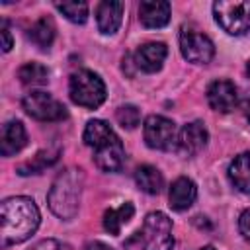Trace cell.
<instances>
[{"label": "cell", "instance_id": "obj_1", "mask_svg": "<svg viewBox=\"0 0 250 250\" xmlns=\"http://www.w3.org/2000/svg\"><path fill=\"white\" fill-rule=\"evenodd\" d=\"M0 244L6 248L27 240L39 227V209L29 197H8L0 205Z\"/></svg>", "mask_w": 250, "mask_h": 250}, {"label": "cell", "instance_id": "obj_2", "mask_svg": "<svg viewBox=\"0 0 250 250\" xmlns=\"http://www.w3.org/2000/svg\"><path fill=\"white\" fill-rule=\"evenodd\" d=\"M84 143L94 148V162L104 172H117L123 166V145L105 121H88L84 129Z\"/></svg>", "mask_w": 250, "mask_h": 250}, {"label": "cell", "instance_id": "obj_3", "mask_svg": "<svg viewBox=\"0 0 250 250\" xmlns=\"http://www.w3.org/2000/svg\"><path fill=\"white\" fill-rule=\"evenodd\" d=\"M82 186H84L82 170L66 168L64 172H61L55 178L47 195V203L51 211L61 219H72L80 207Z\"/></svg>", "mask_w": 250, "mask_h": 250}, {"label": "cell", "instance_id": "obj_4", "mask_svg": "<svg viewBox=\"0 0 250 250\" xmlns=\"http://www.w3.org/2000/svg\"><path fill=\"white\" fill-rule=\"evenodd\" d=\"M172 221L160 211L148 213L143 227L123 244L125 250H172Z\"/></svg>", "mask_w": 250, "mask_h": 250}, {"label": "cell", "instance_id": "obj_5", "mask_svg": "<svg viewBox=\"0 0 250 250\" xmlns=\"http://www.w3.org/2000/svg\"><path fill=\"white\" fill-rule=\"evenodd\" d=\"M70 100L82 107L96 109L105 100V84L104 80L92 70H78L70 76L68 82Z\"/></svg>", "mask_w": 250, "mask_h": 250}, {"label": "cell", "instance_id": "obj_6", "mask_svg": "<svg viewBox=\"0 0 250 250\" xmlns=\"http://www.w3.org/2000/svg\"><path fill=\"white\" fill-rule=\"evenodd\" d=\"M213 14L230 35H242L250 29V0H219L213 4Z\"/></svg>", "mask_w": 250, "mask_h": 250}, {"label": "cell", "instance_id": "obj_7", "mask_svg": "<svg viewBox=\"0 0 250 250\" xmlns=\"http://www.w3.org/2000/svg\"><path fill=\"white\" fill-rule=\"evenodd\" d=\"M21 105H23V109H25L31 117H35V119H39V121H59V119L66 117L64 105H62L59 100H55L51 94L41 92V90L29 92V94L23 98Z\"/></svg>", "mask_w": 250, "mask_h": 250}, {"label": "cell", "instance_id": "obj_8", "mask_svg": "<svg viewBox=\"0 0 250 250\" xmlns=\"http://www.w3.org/2000/svg\"><path fill=\"white\" fill-rule=\"evenodd\" d=\"M143 133H145L146 145L150 148H158V150H170L178 141L174 121H170L162 115H148L145 121Z\"/></svg>", "mask_w": 250, "mask_h": 250}, {"label": "cell", "instance_id": "obj_9", "mask_svg": "<svg viewBox=\"0 0 250 250\" xmlns=\"http://www.w3.org/2000/svg\"><path fill=\"white\" fill-rule=\"evenodd\" d=\"M180 49H182V55L189 62H195V64H205L215 55V47L211 39L188 27H184L180 33Z\"/></svg>", "mask_w": 250, "mask_h": 250}, {"label": "cell", "instance_id": "obj_10", "mask_svg": "<svg viewBox=\"0 0 250 250\" xmlns=\"http://www.w3.org/2000/svg\"><path fill=\"white\" fill-rule=\"evenodd\" d=\"M207 129L201 121H191L182 127L178 141H176V150L182 156H193L197 154L205 145H207Z\"/></svg>", "mask_w": 250, "mask_h": 250}, {"label": "cell", "instance_id": "obj_11", "mask_svg": "<svg viewBox=\"0 0 250 250\" xmlns=\"http://www.w3.org/2000/svg\"><path fill=\"white\" fill-rule=\"evenodd\" d=\"M207 100H209V105L215 111L229 113L230 109H234V105L238 102L236 86L230 80H215L207 88Z\"/></svg>", "mask_w": 250, "mask_h": 250}, {"label": "cell", "instance_id": "obj_12", "mask_svg": "<svg viewBox=\"0 0 250 250\" xmlns=\"http://www.w3.org/2000/svg\"><path fill=\"white\" fill-rule=\"evenodd\" d=\"M166 55H168V49L164 43H156V41L145 43L135 53V64L145 72H156L160 70Z\"/></svg>", "mask_w": 250, "mask_h": 250}, {"label": "cell", "instance_id": "obj_13", "mask_svg": "<svg viewBox=\"0 0 250 250\" xmlns=\"http://www.w3.org/2000/svg\"><path fill=\"white\" fill-rule=\"evenodd\" d=\"M96 20L102 33H115L123 20V2H100L96 8Z\"/></svg>", "mask_w": 250, "mask_h": 250}, {"label": "cell", "instance_id": "obj_14", "mask_svg": "<svg viewBox=\"0 0 250 250\" xmlns=\"http://www.w3.org/2000/svg\"><path fill=\"white\" fill-rule=\"evenodd\" d=\"M197 197V188L189 178H178L172 186H170V207L176 211H184L188 207H191V203Z\"/></svg>", "mask_w": 250, "mask_h": 250}, {"label": "cell", "instance_id": "obj_15", "mask_svg": "<svg viewBox=\"0 0 250 250\" xmlns=\"http://www.w3.org/2000/svg\"><path fill=\"white\" fill-rule=\"evenodd\" d=\"M139 18L145 27H164L170 21V4L168 2H141Z\"/></svg>", "mask_w": 250, "mask_h": 250}, {"label": "cell", "instance_id": "obj_16", "mask_svg": "<svg viewBox=\"0 0 250 250\" xmlns=\"http://www.w3.org/2000/svg\"><path fill=\"white\" fill-rule=\"evenodd\" d=\"M27 143V135H25V127L21 125V121H8L2 127V154L4 156H12L18 154Z\"/></svg>", "mask_w": 250, "mask_h": 250}, {"label": "cell", "instance_id": "obj_17", "mask_svg": "<svg viewBox=\"0 0 250 250\" xmlns=\"http://www.w3.org/2000/svg\"><path fill=\"white\" fill-rule=\"evenodd\" d=\"M229 178L232 182V186L242 191V193H250V150L238 154L230 166H229Z\"/></svg>", "mask_w": 250, "mask_h": 250}, {"label": "cell", "instance_id": "obj_18", "mask_svg": "<svg viewBox=\"0 0 250 250\" xmlns=\"http://www.w3.org/2000/svg\"><path fill=\"white\" fill-rule=\"evenodd\" d=\"M133 213H135V207H133V203H129V201H125V203L119 205V207L107 209V211L104 213V229H105L109 234H119L121 227L131 221Z\"/></svg>", "mask_w": 250, "mask_h": 250}, {"label": "cell", "instance_id": "obj_19", "mask_svg": "<svg viewBox=\"0 0 250 250\" xmlns=\"http://www.w3.org/2000/svg\"><path fill=\"white\" fill-rule=\"evenodd\" d=\"M135 182L137 186L145 191V193H150V195H156L160 193L162 186H164V180H162V174L154 168V166H139L135 170Z\"/></svg>", "mask_w": 250, "mask_h": 250}, {"label": "cell", "instance_id": "obj_20", "mask_svg": "<svg viewBox=\"0 0 250 250\" xmlns=\"http://www.w3.org/2000/svg\"><path fill=\"white\" fill-rule=\"evenodd\" d=\"M57 158H59V150H57V148H55V150H51V148L39 150L31 160L23 162V164L18 168V172H20L21 176H27V174H39V172H43L47 166L55 164Z\"/></svg>", "mask_w": 250, "mask_h": 250}, {"label": "cell", "instance_id": "obj_21", "mask_svg": "<svg viewBox=\"0 0 250 250\" xmlns=\"http://www.w3.org/2000/svg\"><path fill=\"white\" fill-rule=\"evenodd\" d=\"M29 39H31L37 47L49 49L51 43H53V39H55V25H53V21H51L49 18L37 20V21L31 25V29H29Z\"/></svg>", "mask_w": 250, "mask_h": 250}, {"label": "cell", "instance_id": "obj_22", "mask_svg": "<svg viewBox=\"0 0 250 250\" xmlns=\"http://www.w3.org/2000/svg\"><path fill=\"white\" fill-rule=\"evenodd\" d=\"M18 76L25 86H43L49 80V70L41 62H27L20 68Z\"/></svg>", "mask_w": 250, "mask_h": 250}, {"label": "cell", "instance_id": "obj_23", "mask_svg": "<svg viewBox=\"0 0 250 250\" xmlns=\"http://www.w3.org/2000/svg\"><path fill=\"white\" fill-rule=\"evenodd\" d=\"M61 14L66 16V20L74 23H84L88 18V4L86 2H57L55 4Z\"/></svg>", "mask_w": 250, "mask_h": 250}, {"label": "cell", "instance_id": "obj_24", "mask_svg": "<svg viewBox=\"0 0 250 250\" xmlns=\"http://www.w3.org/2000/svg\"><path fill=\"white\" fill-rule=\"evenodd\" d=\"M115 117H117L119 125L125 127V129H135L139 125V121H141V113H139V109L135 105H121L117 109Z\"/></svg>", "mask_w": 250, "mask_h": 250}, {"label": "cell", "instance_id": "obj_25", "mask_svg": "<svg viewBox=\"0 0 250 250\" xmlns=\"http://www.w3.org/2000/svg\"><path fill=\"white\" fill-rule=\"evenodd\" d=\"M31 250H70V246H68V244H62V242H59V240L47 238V240L37 242Z\"/></svg>", "mask_w": 250, "mask_h": 250}, {"label": "cell", "instance_id": "obj_26", "mask_svg": "<svg viewBox=\"0 0 250 250\" xmlns=\"http://www.w3.org/2000/svg\"><path fill=\"white\" fill-rule=\"evenodd\" d=\"M238 229H240L242 236H244L246 240H250V209L242 211V215H240V219H238Z\"/></svg>", "mask_w": 250, "mask_h": 250}, {"label": "cell", "instance_id": "obj_27", "mask_svg": "<svg viewBox=\"0 0 250 250\" xmlns=\"http://www.w3.org/2000/svg\"><path fill=\"white\" fill-rule=\"evenodd\" d=\"M2 49L4 51H10L12 49V35H10V29H8V23L2 21Z\"/></svg>", "mask_w": 250, "mask_h": 250}, {"label": "cell", "instance_id": "obj_28", "mask_svg": "<svg viewBox=\"0 0 250 250\" xmlns=\"http://www.w3.org/2000/svg\"><path fill=\"white\" fill-rule=\"evenodd\" d=\"M84 250H113V248H109L107 244H104V242H100V240H94V242H88V244L84 246Z\"/></svg>", "mask_w": 250, "mask_h": 250}, {"label": "cell", "instance_id": "obj_29", "mask_svg": "<svg viewBox=\"0 0 250 250\" xmlns=\"http://www.w3.org/2000/svg\"><path fill=\"white\" fill-rule=\"evenodd\" d=\"M242 109H244V115H246V119L250 121V94L246 96V100L242 102Z\"/></svg>", "mask_w": 250, "mask_h": 250}, {"label": "cell", "instance_id": "obj_30", "mask_svg": "<svg viewBox=\"0 0 250 250\" xmlns=\"http://www.w3.org/2000/svg\"><path fill=\"white\" fill-rule=\"evenodd\" d=\"M199 250H215L213 246H203V248H199Z\"/></svg>", "mask_w": 250, "mask_h": 250}, {"label": "cell", "instance_id": "obj_31", "mask_svg": "<svg viewBox=\"0 0 250 250\" xmlns=\"http://www.w3.org/2000/svg\"><path fill=\"white\" fill-rule=\"evenodd\" d=\"M246 68H248V74H250V61H248V66Z\"/></svg>", "mask_w": 250, "mask_h": 250}]
</instances>
